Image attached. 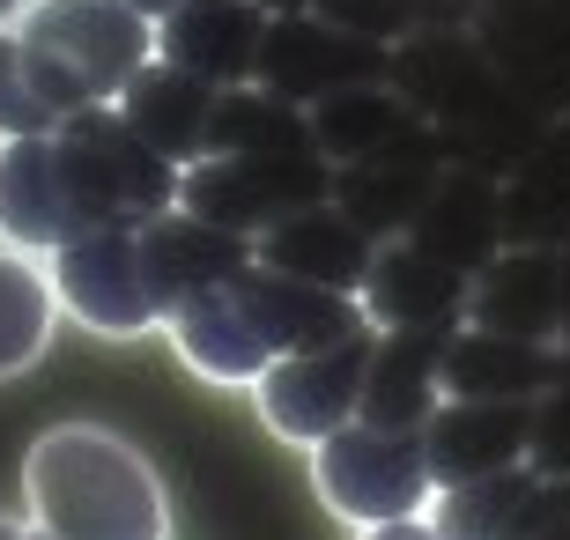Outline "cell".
Instances as JSON below:
<instances>
[{"instance_id":"6da1fadb","label":"cell","mask_w":570,"mask_h":540,"mask_svg":"<svg viewBox=\"0 0 570 540\" xmlns=\"http://www.w3.org/2000/svg\"><path fill=\"white\" fill-rule=\"evenodd\" d=\"M164 333L193 377H208L223 393H253L282 355L334 348V341H356V333H379V326L363 312V296L312 289V282L253 259V267L208 282L200 296H186L164 318Z\"/></svg>"},{"instance_id":"7a4b0ae2","label":"cell","mask_w":570,"mask_h":540,"mask_svg":"<svg viewBox=\"0 0 570 540\" xmlns=\"http://www.w3.org/2000/svg\"><path fill=\"white\" fill-rule=\"evenodd\" d=\"M22 519L52 540H170V489L111 422H52L22 452Z\"/></svg>"},{"instance_id":"3957f363","label":"cell","mask_w":570,"mask_h":540,"mask_svg":"<svg viewBox=\"0 0 570 540\" xmlns=\"http://www.w3.org/2000/svg\"><path fill=\"white\" fill-rule=\"evenodd\" d=\"M16 38L45 67L67 119L89 105H119V89L156 60V22L134 0H30Z\"/></svg>"},{"instance_id":"277c9868","label":"cell","mask_w":570,"mask_h":540,"mask_svg":"<svg viewBox=\"0 0 570 540\" xmlns=\"http://www.w3.org/2000/svg\"><path fill=\"white\" fill-rule=\"evenodd\" d=\"M312 489L341 526H385L415 519L438 497L423 430H379V422H348L326 444H312Z\"/></svg>"},{"instance_id":"5b68a950","label":"cell","mask_w":570,"mask_h":540,"mask_svg":"<svg viewBox=\"0 0 570 540\" xmlns=\"http://www.w3.org/2000/svg\"><path fill=\"white\" fill-rule=\"evenodd\" d=\"M45 267H52L60 312L82 333H97V341H141V333H164L170 312H164V296H156V274H148L141 223L89 229V237L60 245Z\"/></svg>"},{"instance_id":"8992f818","label":"cell","mask_w":570,"mask_h":540,"mask_svg":"<svg viewBox=\"0 0 570 540\" xmlns=\"http://www.w3.org/2000/svg\"><path fill=\"white\" fill-rule=\"evenodd\" d=\"M334 200L326 156H200L178 178V208L230 237H267L275 223Z\"/></svg>"},{"instance_id":"52a82bcc","label":"cell","mask_w":570,"mask_h":540,"mask_svg":"<svg viewBox=\"0 0 570 540\" xmlns=\"http://www.w3.org/2000/svg\"><path fill=\"white\" fill-rule=\"evenodd\" d=\"M89 229H97V215H89L82 178H75V164L60 148V126L0 141V245L52 259L60 245H75Z\"/></svg>"},{"instance_id":"ba28073f","label":"cell","mask_w":570,"mask_h":540,"mask_svg":"<svg viewBox=\"0 0 570 540\" xmlns=\"http://www.w3.org/2000/svg\"><path fill=\"white\" fill-rule=\"evenodd\" d=\"M371 341L379 333H356V341H334V348H304L282 355L275 371L253 385V408L267 422V436L312 452L334 430H348L363 408V371H371Z\"/></svg>"},{"instance_id":"9c48e42d","label":"cell","mask_w":570,"mask_h":540,"mask_svg":"<svg viewBox=\"0 0 570 540\" xmlns=\"http://www.w3.org/2000/svg\"><path fill=\"white\" fill-rule=\"evenodd\" d=\"M253 82L312 111V105H326V97H341V89H356V82H393V45L356 38V30H341V22L318 16V8H296V16L267 22Z\"/></svg>"},{"instance_id":"30bf717a","label":"cell","mask_w":570,"mask_h":540,"mask_svg":"<svg viewBox=\"0 0 570 540\" xmlns=\"http://www.w3.org/2000/svg\"><path fill=\"white\" fill-rule=\"evenodd\" d=\"M474 38L533 111H570V8H556V0H482Z\"/></svg>"},{"instance_id":"8fae6325","label":"cell","mask_w":570,"mask_h":540,"mask_svg":"<svg viewBox=\"0 0 570 540\" xmlns=\"http://www.w3.org/2000/svg\"><path fill=\"white\" fill-rule=\"evenodd\" d=\"M466 289L474 274L438 259L415 237H385L379 259H371V282H363V312L379 333H430V326H466Z\"/></svg>"},{"instance_id":"7c38bea8","label":"cell","mask_w":570,"mask_h":540,"mask_svg":"<svg viewBox=\"0 0 570 540\" xmlns=\"http://www.w3.org/2000/svg\"><path fill=\"white\" fill-rule=\"evenodd\" d=\"M267 8L253 0H193L178 16L156 22V60L186 67L215 89H245L259 75V45H267Z\"/></svg>"},{"instance_id":"4fadbf2b","label":"cell","mask_w":570,"mask_h":540,"mask_svg":"<svg viewBox=\"0 0 570 540\" xmlns=\"http://www.w3.org/2000/svg\"><path fill=\"white\" fill-rule=\"evenodd\" d=\"M253 259H259V267H275V274L312 282V289L363 296V282H371V259H379V237H371L356 215H341L334 200H318V208L275 223L267 237H253Z\"/></svg>"},{"instance_id":"5bb4252c","label":"cell","mask_w":570,"mask_h":540,"mask_svg":"<svg viewBox=\"0 0 570 540\" xmlns=\"http://www.w3.org/2000/svg\"><path fill=\"white\" fill-rule=\"evenodd\" d=\"M423 444H430V474H438V489L504 474V467H527V452H533V400H444L438 415H430Z\"/></svg>"},{"instance_id":"9a60e30c","label":"cell","mask_w":570,"mask_h":540,"mask_svg":"<svg viewBox=\"0 0 570 540\" xmlns=\"http://www.w3.org/2000/svg\"><path fill=\"white\" fill-rule=\"evenodd\" d=\"M466 326L511 341H563V259L533 245H504L466 289Z\"/></svg>"},{"instance_id":"2e32d148","label":"cell","mask_w":570,"mask_h":540,"mask_svg":"<svg viewBox=\"0 0 570 540\" xmlns=\"http://www.w3.org/2000/svg\"><path fill=\"white\" fill-rule=\"evenodd\" d=\"M444 170V134L438 126H423L415 141H401L393 156H379V164H356V170H334V208L356 215L371 237H407L415 229V215H423L430 186H438Z\"/></svg>"},{"instance_id":"e0dca14e","label":"cell","mask_w":570,"mask_h":540,"mask_svg":"<svg viewBox=\"0 0 570 540\" xmlns=\"http://www.w3.org/2000/svg\"><path fill=\"white\" fill-rule=\"evenodd\" d=\"M452 333L444 326L379 333V341H371V371H363L356 422H379V430H430V415L444 408V348H452Z\"/></svg>"},{"instance_id":"ac0fdd59","label":"cell","mask_w":570,"mask_h":540,"mask_svg":"<svg viewBox=\"0 0 570 540\" xmlns=\"http://www.w3.org/2000/svg\"><path fill=\"white\" fill-rule=\"evenodd\" d=\"M119 111L134 119L141 141H156L170 164L186 170L200 156H215V119H223V89L186 75V67L170 60H148L127 89H119Z\"/></svg>"},{"instance_id":"d6986e66","label":"cell","mask_w":570,"mask_h":540,"mask_svg":"<svg viewBox=\"0 0 570 540\" xmlns=\"http://www.w3.org/2000/svg\"><path fill=\"white\" fill-rule=\"evenodd\" d=\"M407 237H415V245H430L438 259H452V267L482 274L489 259L504 252V186H497L489 170L444 164Z\"/></svg>"},{"instance_id":"ffe728a7","label":"cell","mask_w":570,"mask_h":540,"mask_svg":"<svg viewBox=\"0 0 570 540\" xmlns=\"http://www.w3.org/2000/svg\"><path fill=\"white\" fill-rule=\"evenodd\" d=\"M563 371V341H511L460 326L444 348V400H541Z\"/></svg>"},{"instance_id":"44dd1931","label":"cell","mask_w":570,"mask_h":540,"mask_svg":"<svg viewBox=\"0 0 570 540\" xmlns=\"http://www.w3.org/2000/svg\"><path fill=\"white\" fill-rule=\"evenodd\" d=\"M556 481H541L533 467H504V474L482 481H452L430 497V526L444 540H527L549 511Z\"/></svg>"},{"instance_id":"7402d4cb","label":"cell","mask_w":570,"mask_h":540,"mask_svg":"<svg viewBox=\"0 0 570 540\" xmlns=\"http://www.w3.org/2000/svg\"><path fill=\"white\" fill-rule=\"evenodd\" d=\"M415 134H423V119H415V105L393 82H356L341 97H326V105H312V141L334 170L379 164L401 141H415Z\"/></svg>"},{"instance_id":"603a6c76","label":"cell","mask_w":570,"mask_h":540,"mask_svg":"<svg viewBox=\"0 0 570 540\" xmlns=\"http://www.w3.org/2000/svg\"><path fill=\"white\" fill-rule=\"evenodd\" d=\"M60 289H52V267L30 259V252L0 245V385L22 371H38L52 333H60Z\"/></svg>"},{"instance_id":"cb8c5ba5","label":"cell","mask_w":570,"mask_h":540,"mask_svg":"<svg viewBox=\"0 0 570 540\" xmlns=\"http://www.w3.org/2000/svg\"><path fill=\"white\" fill-rule=\"evenodd\" d=\"M215 156H318L312 111L275 97V89H223V119H215Z\"/></svg>"},{"instance_id":"d4e9b609","label":"cell","mask_w":570,"mask_h":540,"mask_svg":"<svg viewBox=\"0 0 570 540\" xmlns=\"http://www.w3.org/2000/svg\"><path fill=\"white\" fill-rule=\"evenodd\" d=\"M67 111L45 82V67L30 60V45L16 30H0V141H16V134H52Z\"/></svg>"},{"instance_id":"484cf974","label":"cell","mask_w":570,"mask_h":540,"mask_svg":"<svg viewBox=\"0 0 570 540\" xmlns=\"http://www.w3.org/2000/svg\"><path fill=\"white\" fill-rule=\"evenodd\" d=\"M318 16H334L341 30H356V38H379V45H401L430 22H460L466 0H312Z\"/></svg>"},{"instance_id":"4316f807","label":"cell","mask_w":570,"mask_h":540,"mask_svg":"<svg viewBox=\"0 0 570 540\" xmlns=\"http://www.w3.org/2000/svg\"><path fill=\"white\" fill-rule=\"evenodd\" d=\"M356 540H444L438 526H430V511H415V519H385V526H356Z\"/></svg>"},{"instance_id":"83f0119b","label":"cell","mask_w":570,"mask_h":540,"mask_svg":"<svg viewBox=\"0 0 570 540\" xmlns=\"http://www.w3.org/2000/svg\"><path fill=\"white\" fill-rule=\"evenodd\" d=\"M527 540H570V481H556L549 511H541V526H533Z\"/></svg>"},{"instance_id":"f1b7e54d","label":"cell","mask_w":570,"mask_h":540,"mask_svg":"<svg viewBox=\"0 0 570 540\" xmlns=\"http://www.w3.org/2000/svg\"><path fill=\"white\" fill-rule=\"evenodd\" d=\"M0 540H52L38 519H16V511H0Z\"/></svg>"},{"instance_id":"f546056e","label":"cell","mask_w":570,"mask_h":540,"mask_svg":"<svg viewBox=\"0 0 570 540\" xmlns=\"http://www.w3.org/2000/svg\"><path fill=\"white\" fill-rule=\"evenodd\" d=\"M148 22H164V16H178V8H193V0H134Z\"/></svg>"},{"instance_id":"4dcf8cb0","label":"cell","mask_w":570,"mask_h":540,"mask_svg":"<svg viewBox=\"0 0 570 540\" xmlns=\"http://www.w3.org/2000/svg\"><path fill=\"white\" fill-rule=\"evenodd\" d=\"M22 16H30V0H0V30H16Z\"/></svg>"},{"instance_id":"1f68e13d","label":"cell","mask_w":570,"mask_h":540,"mask_svg":"<svg viewBox=\"0 0 570 540\" xmlns=\"http://www.w3.org/2000/svg\"><path fill=\"white\" fill-rule=\"evenodd\" d=\"M556 259H563V341H570V245L556 252Z\"/></svg>"},{"instance_id":"d6a6232c","label":"cell","mask_w":570,"mask_h":540,"mask_svg":"<svg viewBox=\"0 0 570 540\" xmlns=\"http://www.w3.org/2000/svg\"><path fill=\"white\" fill-rule=\"evenodd\" d=\"M253 8H267V16H296V8H312V0H253Z\"/></svg>"}]
</instances>
